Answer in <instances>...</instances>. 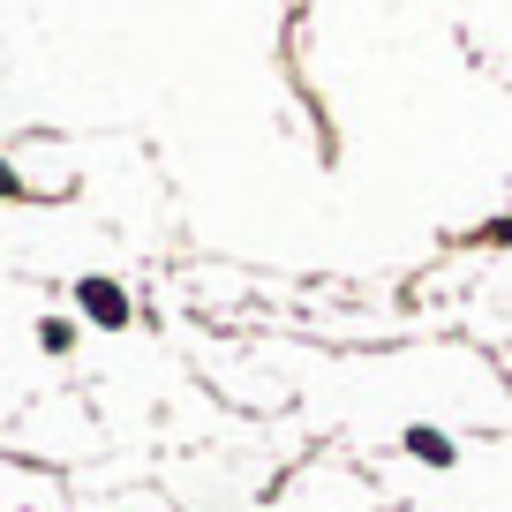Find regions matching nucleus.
Here are the masks:
<instances>
[{
    "mask_svg": "<svg viewBox=\"0 0 512 512\" xmlns=\"http://www.w3.org/2000/svg\"><path fill=\"white\" fill-rule=\"evenodd\" d=\"M407 445H415V452H422V460H437V467H445V460H452V445H445V437H430V430H415V437H407Z\"/></svg>",
    "mask_w": 512,
    "mask_h": 512,
    "instance_id": "nucleus-2",
    "label": "nucleus"
},
{
    "mask_svg": "<svg viewBox=\"0 0 512 512\" xmlns=\"http://www.w3.org/2000/svg\"><path fill=\"white\" fill-rule=\"evenodd\" d=\"M0 196H16V181H8V166H0Z\"/></svg>",
    "mask_w": 512,
    "mask_h": 512,
    "instance_id": "nucleus-3",
    "label": "nucleus"
},
{
    "mask_svg": "<svg viewBox=\"0 0 512 512\" xmlns=\"http://www.w3.org/2000/svg\"><path fill=\"white\" fill-rule=\"evenodd\" d=\"M83 309H91L98 324H128V294L106 287V279H83Z\"/></svg>",
    "mask_w": 512,
    "mask_h": 512,
    "instance_id": "nucleus-1",
    "label": "nucleus"
}]
</instances>
